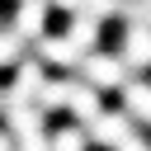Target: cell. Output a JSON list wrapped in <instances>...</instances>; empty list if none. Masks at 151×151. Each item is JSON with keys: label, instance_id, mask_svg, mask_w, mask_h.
<instances>
[{"label": "cell", "instance_id": "cell-6", "mask_svg": "<svg viewBox=\"0 0 151 151\" xmlns=\"http://www.w3.org/2000/svg\"><path fill=\"white\" fill-rule=\"evenodd\" d=\"M38 61H52V66H80L85 57H80V47H76L66 33H47V38H38Z\"/></svg>", "mask_w": 151, "mask_h": 151}, {"label": "cell", "instance_id": "cell-14", "mask_svg": "<svg viewBox=\"0 0 151 151\" xmlns=\"http://www.w3.org/2000/svg\"><path fill=\"white\" fill-rule=\"evenodd\" d=\"M118 151H151V142H146V137H137V132H132V137H127V142H123V146H118Z\"/></svg>", "mask_w": 151, "mask_h": 151}, {"label": "cell", "instance_id": "cell-5", "mask_svg": "<svg viewBox=\"0 0 151 151\" xmlns=\"http://www.w3.org/2000/svg\"><path fill=\"white\" fill-rule=\"evenodd\" d=\"M66 38L80 47V57H90V52H99V38H104V24L94 19V14H85V9H76L71 19H66Z\"/></svg>", "mask_w": 151, "mask_h": 151}, {"label": "cell", "instance_id": "cell-9", "mask_svg": "<svg viewBox=\"0 0 151 151\" xmlns=\"http://www.w3.org/2000/svg\"><path fill=\"white\" fill-rule=\"evenodd\" d=\"M47 146H52V151H90V132L76 127V123H66V127L47 132Z\"/></svg>", "mask_w": 151, "mask_h": 151}, {"label": "cell", "instance_id": "cell-12", "mask_svg": "<svg viewBox=\"0 0 151 151\" xmlns=\"http://www.w3.org/2000/svg\"><path fill=\"white\" fill-rule=\"evenodd\" d=\"M80 9H85V14H94V19L104 24L109 14H118V9H123V0H80Z\"/></svg>", "mask_w": 151, "mask_h": 151}, {"label": "cell", "instance_id": "cell-8", "mask_svg": "<svg viewBox=\"0 0 151 151\" xmlns=\"http://www.w3.org/2000/svg\"><path fill=\"white\" fill-rule=\"evenodd\" d=\"M123 113L137 123H151V80H127L123 85Z\"/></svg>", "mask_w": 151, "mask_h": 151}, {"label": "cell", "instance_id": "cell-4", "mask_svg": "<svg viewBox=\"0 0 151 151\" xmlns=\"http://www.w3.org/2000/svg\"><path fill=\"white\" fill-rule=\"evenodd\" d=\"M118 57H123L127 71H146V66H151V28L127 24V28H123V47H118Z\"/></svg>", "mask_w": 151, "mask_h": 151}, {"label": "cell", "instance_id": "cell-13", "mask_svg": "<svg viewBox=\"0 0 151 151\" xmlns=\"http://www.w3.org/2000/svg\"><path fill=\"white\" fill-rule=\"evenodd\" d=\"M42 5H47V9H61V14H66V19H71V14H76V9H80V0H42Z\"/></svg>", "mask_w": 151, "mask_h": 151}, {"label": "cell", "instance_id": "cell-3", "mask_svg": "<svg viewBox=\"0 0 151 151\" xmlns=\"http://www.w3.org/2000/svg\"><path fill=\"white\" fill-rule=\"evenodd\" d=\"M85 132H90V142H99V146L118 151V146L132 137V118H127V113H99V118H94Z\"/></svg>", "mask_w": 151, "mask_h": 151}, {"label": "cell", "instance_id": "cell-15", "mask_svg": "<svg viewBox=\"0 0 151 151\" xmlns=\"http://www.w3.org/2000/svg\"><path fill=\"white\" fill-rule=\"evenodd\" d=\"M0 151H14V137H9L5 127H0Z\"/></svg>", "mask_w": 151, "mask_h": 151}, {"label": "cell", "instance_id": "cell-1", "mask_svg": "<svg viewBox=\"0 0 151 151\" xmlns=\"http://www.w3.org/2000/svg\"><path fill=\"white\" fill-rule=\"evenodd\" d=\"M80 71H85V85L90 90H123L127 85V66H123L118 52H90L80 61Z\"/></svg>", "mask_w": 151, "mask_h": 151}, {"label": "cell", "instance_id": "cell-10", "mask_svg": "<svg viewBox=\"0 0 151 151\" xmlns=\"http://www.w3.org/2000/svg\"><path fill=\"white\" fill-rule=\"evenodd\" d=\"M66 104H71V80H47L38 90V113H57Z\"/></svg>", "mask_w": 151, "mask_h": 151}, {"label": "cell", "instance_id": "cell-2", "mask_svg": "<svg viewBox=\"0 0 151 151\" xmlns=\"http://www.w3.org/2000/svg\"><path fill=\"white\" fill-rule=\"evenodd\" d=\"M47 5L42 0H14V19H9V33H19L24 42H38L47 38Z\"/></svg>", "mask_w": 151, "mask_h": 151}, {"label": "cell", "instance_id": "cell-7", "mask_svg": "<svg viewBox=\"0 0 151 151\" xmlns=\"http://www.w3.org/2000/svg\"><path fill=\"white\" fill-rule=\"evenodd\" d=\"M66 113L76 118V127H80V123L90 127V123L104 113V109H99V90H90L85 80H71V104H66Z\"/></svg>", "mask_w": 151, "mask_h": 151}, {"label": "cell", "instance_id": "cell-11", "mask_svg": "<svg viewBox=\"0 0 151 151\" xmlns=\"http://www.w3.org/2000/svg\"><path fill=\"white\" fill-rule=\"evenodd\" d=\"M19 61H24V38L9 33V28H0V71H14Z\"/></svg>", "mask_w": 151, "mask_h": 151}]
</instances>
